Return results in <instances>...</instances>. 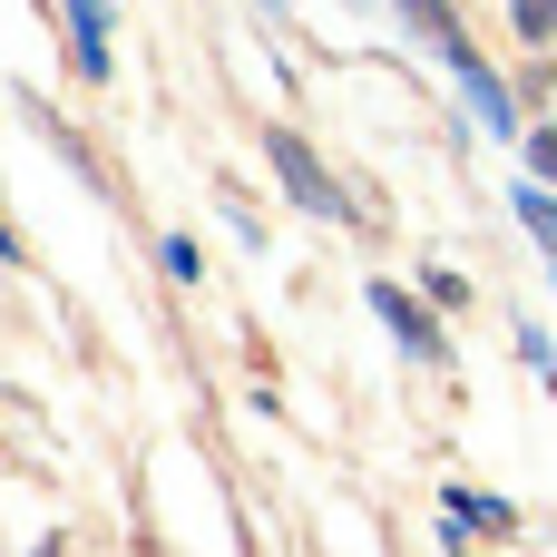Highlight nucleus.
Wrapping results in <instances>:
<instances>
[{"label":"nucleus","mask_w":557,"mask_h":557,"mask_svg":"<svg viewBox=\"0 0 557 557\" xmlns=\"http://www.w3.org/2000/svg\"><path fill=\"white\" fill-rule=\"evenodd\" d=\"M264 157H274V176H284V186H294L313 215H352V206H343V186L323 176V157H313L304 137H284V127H274V137H264Z\"/></svg>","instance_id":"f257e3e1"},{"label":"nucleus","mask_w":557,"mask_h":557,"mask_svg":"<svg viewBox=\"0 0 557 557\" xmlns=\"http://www.w3.org/2000/svg\"><path fill=\"white\" fill-rule=\"evenodd\" d=\"M59 20H69V59H78V78L108 88V78H117V59H108V20H117V10H108V0H59Z\"/></svg>","instance_id":"f03ea898"},{"label":"nucleus","mask_w":557,"mask_h":557,"mask_svg":"<svg viewBox=\"0 0 557 557\" xmlns=\"http://www.w3.org/2000/svg\"><path fill=\"white\" fill-rule=\"evenodd\" d=\"M372 313H382V323H392V333H401V343H411L421 362L441 352V333H431V313H421V304H411L401 284H372Z\"/></svg>","instance_id":"7ed1b4c3"},{"label":"nucleus","mask_w":557,"mask_h":557,"mask_svg":"<svg viewBox=\"0 0 557 557\" xmlns=\"http://www.w3.org/2000/svg\"><path fill=\"white\" fill-rule=\"evenodd\" d=\"M157 264H166V284H206V255H196V235H157Z\"/></svg>","instance_id":"20e7f679"},{"label":"nucleus","mask_w":557,"mask_h":557,"mask_svg":"<svg viewBox=\"0 0 557 557\" xmlns=\"http://www.w3.org/2000/svg\"><path fill=\"white\" fill-rule=\"evenodd\" d=\"M519 225H529V235H539V245L557 255V206L539 196V186H519Z\"/></svg>","instance_id":"39448f33"},{"label":"nucleus","mask_w":557,"mask_h":557,"mask_svg":"<svg viewBox=\"0 0 557 557\" xmlns=\"http://www.w3.org/2000/svg\"><path fill=\"white\" fill-rule=\"evenodd\" d=\"M509 20H519V29H529V39H548V29H557V0H519V10H509Z\"/></svg>","instance_id":"423d86ee"},{"label":"nucleus","mask_w":557,"mask_h":557,"mask_svg":"<svg viewBox=\"0 0 557 557\" xmlns=\"http://www.w3.org/2000/svg\"><path fill=\"white\" fill-rule=\"evenodd\" d=\"M529 166H539V176L557 186V127H539V137H529Z\"/></svg>","instance_id":"0eeeda50"},{"label":"nucleus","mask_w":557,"mask_h":557,"mask_svg":"<svg viewBox=\"0 0 557 557\" xmlns=\"http://www.w3.org/2000/svg\"><path fill=\"white\" fill-rule=\"evenodd\" d=\"M0 255H20V235H10V215H0Z\"/></svg>","instance_id":"6e6552de"},{"label":"nucleus","mask_w":557,"mask_h":557,"mask_svg":"<svg viewBox=\"0 0 557 557\" xmlns=\"http://www.w3.org/2000/svg\"><path fill=\"white\" fill-rule=\"evenodd\" d=\"M264 10H284V0H264Z\"/></svg>","instance_id":"1a4fd4ad"}]
</instances>
